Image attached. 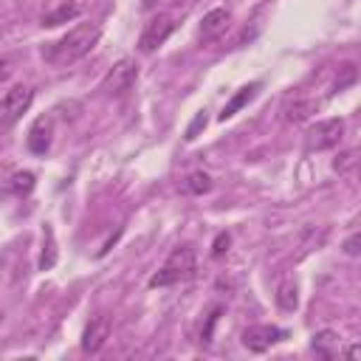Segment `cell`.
<instances>
[{
    "instance_id": "cell-6",
    "label": "cell",
    "mask_w": 361,
    "mask_h": 361,
    "mask_svg": "<svg viewBox=\"0 0 361 361\" xmlns=\"http://www.w3.org/2000/svg\"><path fill=\"white\" fill-rule=\"evenodd\" d=\"M175 31V17L172 14H158L147 23V28L141 31V39H138V48L144 54H152L158 45L166 42V37Z\"/></svg>"
},
{
    "instance_id": "cell-14",
    "label": "cell",
    "mask_w": 361,
    "mask_h": 361,
    "mask_svg": "<svg viewBox=\"0 0 361 361\" xmlns=\"http://www.w3.org/2000/svg\"><path fill=\"white\" fill-rule=\"evenodd\" d=\"M257 90H259V85H257V82H251V85L240 87V90H237V93H234V96L228 99V104L223 107L220 118H223V121H226V118H231V116H234V113H237V110H240L243 104H248V102H251V99L257 96Z\"/></svg>"
},
{
    "instance_id": "cell-16",
    "label": "cell",
    "mask_w": 361,
    "mask_h": 361,
    "mask_svg": "<svg viewBox=\"0 0 361 361\" xmlns=\"http://www.w3.org/2000/svg\"><path fill=\"white\" fill-rule=\"evenodd\" d=\"M212 189V178L206 172H189L183 180V192L186 195H206Z\"/></svg>"
},
{
    "instance_id": "cell-11",
    "label": "cell",
    "mask_w": 361,
    "mask_h": 361,
    "mask_svg": "<svg viewBox=\"0 0 361 361\" xmlns=\"http://www.w3.org/2000/svg\"><path fill=\"white\" fill-rule=\"evenodd\" d=\"M79 14V6L71 3V0H56L54 8H45L42 11V25H62L68 20H73Z\"/></svg>"
},
{
    "instance_id": "cell-20",
    "label": "cell",
    "mask_w": 361,
    "mask_h": 361,
    "mask_svg": "<svg viewBox=\"0 0 361 361\" xmlns=\"http://www.w3.org/2000/svg\"><path fill=\"white\" fill-rule=\"evenodd\" d=\"M228 245H231V234H228V231H220V234L214 237V245H212V257H223V254L228 251Z\"/></svg>"
},
{
    "instance_id": "cell-3",
    "label": "cell",
    "mask_w": 361,
    "mask_h": 361,
    "mask_svg": "<svg viewBox=\"0 0 361 361\" xmlns=\"http://www.w3.org/2000/svg\"><path fill=\"white\" fill-rule=\"evenodd\" d=\"M34 102V87L31 85H14L11 90L3 93L0 99V130L17 124L23 118V113L31 107Z\"/></svg>"
},
{
    "instance_id": "cell-22",
    "label": "cell",
    "mask_w": 361,
    "mask_h": 361,
    "mask_svg": "<svg viewBox=\"0 0 361 361\" xmlns=\"http://www.w3.org/2000/svg\"><path fill=\"white\" fill-rule=\"evenodd\" d=\"M358 234H353V237H347L344 240V254H350V257H358Z\"/></svg>"
},
{
    "instance_id": "cell-12",
    "label": "cell",
    "mask_w": 361,
    "mask_h": 361,
    "mask_svg": "<svg viewBox=\"0 0 361 361\" xmlns=\"http://www.w3.org/2000/svg\"><path fill=\"white\" fill-rule=\"evenodd\" d=\"M316 110H319V102H316V99H293V102L285 107V121H288V124H302V121H307Z\"/></svg>"
},
{
    "instance_id": "cell-10",
    "label": "cell",
    "mask_w": 361,
    "mask_h": 361,
    "mask_svg": "<svg viewBox=\"0 0 361 361\" xmlns=\"http://www.w3.org/2000/svg\"><path fill=\"white\" fill-rule=\"evenodd\" d=\"M228 23H231V14H228L226 8H212V11L203 14V20H200V39H203V42H212V39L223 37L226 28H228Z\"/></svg>"
},
{
    "instance_id": "cell-18",
    "label": "cell",
    "mask_w": 361,
    "mask_h": 361,
    "mask_svg": "<svg viewBox=\"0 0 361 361\" xmlns=\"http://www.w3.org/2000/svg\"><path fill=\"white\" fill-rule=\"evenodd\" d=\"M31 189H34V175H31V172H17V175L11 178V192L28 195Z\"/></svg>"
},
{
    "instance_id": "cell-19",
    "label": "cell",
    "mask_w": 361,
    "mask_h": 361,
    "mask_svg": "<svg viewBox=\"0 0 361 361\" xmlns=\"http://www.w3.org/2000/svg\"><path fill=\"white\" fill-rule=\"evenodd\" d=\"M206 121H209V116H206V110H200V113H195V118H192V124L186 127V141H195L197 138V133L206 127Z\"/></svg>"
},
{
    "instance_id": "cell-4",
    "label": "cell",
    "mask_w": 361,
    "mask_h": 361,
    "mask_svg": "<svg viewBox=\"0 0 361 361\" xmlns=\"http://www.w3.org/2000/svg\"><path fill=\"white\" fill-rule=\"evenodd\" d=\"M341 138H344V118H322V121H316V124H310L307 127V133H305V147L313 152H319V149H333V147H338L341 144Z\"/></svg>"
},
{
    "instance_id": "cell-13",
    "label": "cell",
    "mask_w": 361,
    "mask_h": 361,
    "mask_svg": "<svg viewBox=\"0 0 361 361\" xmlns=\"http://www.w3.org/2000/svg\"><path fill=\"white\" fill-rule=\"evenodd\" d=\"M276 305H279V310H285V313H293V310L299 307V285H296L293 279H282V282L276 285Z\"/></svg>"
},
{
    "instance_id": "cell-23",
    "label": "cell",
    "mask_w": 361,
    "mask_h": 361,
    "mask_svg": "<svg viewBox=\"0 0 361 361\" xmlns=\"http://www.w3.org/2000/svg\"><path fill=\"white\" fill-rule=\"evenodd\" d=\"M8 76H11V59L3 56V59H0V85H3Z\"/></svg>"
},
{
    "instance_id": "cell-7",
    "label": "cell",
    "mask_w": 361,
    "mask_h": 361,
    "mask_svg": "<svg viewBox=\"0 0 361 361\" xmlns=\"http://www.w3.org/2000/svg\"><path fill=\"white\" fill-rule=\"evenodd\" d=\"M285 336V330L274 327V324H254L243 333V344L251 350V353H265L271 344H276L279 338Z\"/></svg>"
},
{
    "instance_id": "cell-17",
    "label": "cell",
    "mask_w": 361,
    "mask_h": 361,
    "mask_svg": "<svg viewBox=\"0 0 361 361\" xmlns=\"http://www.w3.org/2000/svg\"><path fill=\"white\" fill-rule=\"evenodd\" d=\"M336 347H338V336L333 330H322L313 336V350L322 353V355H336Z\"/></svg>"
},
{
    "instance_id": "cell-21",
    "label": "cell",
    "mask_w": 361,
    "mask_h": 361,
    "mask_svg": "<svg viewBox=\"0 0 361 361\" xmlns=\"http://www.w3.org/2000/svg\"><path fill=\"white\" fill-rule=\"evenodd\" d=\"M353 161H355V152H353V149H350V152H341V155H338V158H336V164H333V166H336V169H338V172H344V169H347V166H350V164H353Z\"/></svg>"
},
{
    "instance_id": "cell-24",
    "label": "cell",
    "mask_w": 361,
    "mask_h": 361,
    "mask_svg": "<svg viewBox=\"0 0 361 361\" xmlns=\"http://www.w3.org/2000/svg\"><path fill=\"white\" fill-rule=\"evenodd\" d=\"M152 3H155V0H144V6H147V8H149V6H152Z\"/></svg>"
},
{
    "instance_id": "cell-9",
    "label": "cell",
    "mask_w": 361,
    "mask_h": 361,
    "mask_svg": "<svg viewBox=\"0 0 361 361\" xmlns=\"http://www.w3.org/2000/svg\"><path fill=\"white\" fill-rule=\"evenodd\" d=\"M51 138H54V118L51 116H39L28 130V149L34 155H45L48 147H51Z\"/></svg>"
},
{
    "instance_id": "cell-2",
    "label": "cell",
    "mask_w": 361,
    "mask_h": 361,
    "mask_svg": "<svg viewBox=\"0 0 361 361\" xmlns=\"http://www.w3.org/2000/svg\"><path fill=\"white\" fill-rule=\"evenodd\" d=\"M195 265H197V257H195V248L192 245H178L166 262L158 268V274H152L149 279V288H166V285H178L183 279H189L195 274Z\"/></svg>"
},
{
    "instance_id": "cell-15",
    "label": "cell",
    "mask_w": 361,
    "mask_h": 361,
    "mask_svg": "<svg viewBox=\"0 0 361 361\" xmlns=\"http://www.w3.org/2000/svg\"><path fill=\"white\" fill-rule=\"evenodd\" d=\"M56 265V240H54V228L45 223L42 228V254H39V268L48 271Z\"/></svg>"
},
{
    "instance_id": "cell-1",
    "label": "cell",
    "mask_w": 361,
    "mask_h": 361,
    "mask_svg": "<svg viewBox=\"0 0 361 361\" xmlns=\"http://www.w3.org/2000/svg\"><path fill=\"white\" fill-rule=\"evenodd\" d=\"M99 34L102 31H99L96 23H79L68 34H62L56 42H51L48 48H42V56L51 65H71V62L82 59L99 42Z\"/></svg>"
},
{
    "instance_id": "cell-5",
    "label": "cell",
    "mask_w": 361,
    "mask_h": 361,
    "mask_svg": "<svg viewBox=\"0 0 361 361\" xmlns=\"http://www.w3.org/2000/svg\"><path fill=\"white\" fill-rule=\"evenodd\" d=\"M135 79H138V62L130 59V56H124V59H118L107 71V76L102 79V90L107 96H121V93H127L135 85Z\"/></svg>"
},
{
    "instance_id": "cell-8",
    "label": "cell",
    "mask_w": 361,
    "mask_h": 361,
    "mask_svg": "<svg viewBox=\"0 0 361 361\" xmlns=\"http://www.w3.org/2000/svg\"><path fill=\"white\" fill-rule=\"evenodd\" d=\"M110 330H113V324H110L107 316L90 319V324H87L85 333H82V350H85V353H99V350L107 344Z\"/></svg>"
}]
</instances>
